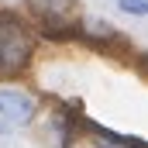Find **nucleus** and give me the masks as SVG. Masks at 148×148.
I'll list each match as a JSON object with an SVG mask.
<instances>
[{
    "mask_svg": "<svg viewBox=\"0 0 148 148\" xmlns=\"http://www.w3.org/2000/svg\"><path fill=\"white\" fill-rule=\"evenodd\" d=\"M31 59V35L24 21L10 10H0V76L21 73Z\"/></svg>",
    "mask_w": 148,
    "mask_h": 148,
    "instance_id": "1",
    "label": "nucleus"
},
{
    "mask_svg": "<svg viewBox=\"0 0 148 148\" xmlns=\"http://www.w3.org/2000/svg\"><path fill=\"white\" fill-rule=\"evenodd\" d=\"M83 127L93 134V141H97L100 148H148L145 138H134V134L110 131V127H103V124H97V121H83Z\"/></svg>",
    "mask_w": 148,
    "mask_h": 148,
    "instance_id": "3",
    "label": "nucleus"
},
{
    "mask_svg": "<svg viewBox=\"0 0 148 148\" xmlns=\"http://www.w3.org/2000/svg\"><path fill=\"white\" fill-rule=\"evenodd\" d=\"M79 110L76 107H59L52 114V127H55V148H73L76 134H79Z\"/></svg>",
    "mask_w": 148,
    "mask_h": 148,
    "instance_id": "4",
    "label": "nucleus"
},
{
    "mask_svg": "<svg viewBox=\"0 0 148 148\" xmlns=\"http://www.w3.org/2000/svg\"><path fill=\"white\" fill-rule=\"evenodd\" d=\"M38 114L35 97H28L24 90H14V86H3L0 90V127L10 124V127H24L31 124Z\"/></svg>",
    "mask_w": 148,
    "mask_h": 148,
    "instance_id": "2",
    "label": "nucleus"
},
{
    "mask_svg": "<svg viewBox=\"0 0 148 148\" xmlns=\"http://www.w3.org/2000/svg\"><path fill=\"white\" fill-rule=\"evenodd\" d=\"M38 31L45 38H55V41H69L79 35V21H73L69 14H38Z\"/></svg>",
    "mask_w": 148,
    "mask_h": 148,
    "instance_id": "5",
    "label": "nucleus"
},
{
    "mask_svg": "<svg viewBox=\"0 0 148 148\" xmlns=\"http://www.w3.org/2000/svg\"><path fill=\"white\" fill-rule=\"evenodd\" d=\"M79 35L86 41H93V45H114V41H121V35L107 21H86V24H79Z\"/></svg>",
    "mask_w": 148,
    "mask_h": 148,
    "instance_id": "6",
    "label": "nucleus"
},
{
    "mask_svg": "<svg viewBox=\"0 0 148 148\" xmlns=\"http://www.w3.org/2000/svg\"><path fill=\"white\" fill-rule=\"evenodd\" d=\"M117 7L131 17H145L148 14V0H117Z\"/></svg>",
    "mask_w": 148,
    "mask_h": 148,
    "instance_id": "7",
    "label": "nucleus"
},
{
    "mask_svg": "<svg viewBox=\"0 0 148 148\" xmlns=\"http://www.w3.org/2000/svg\"><path fill=\"white\" fill-rule=\"evenodd\" d=\"M0 131H3V127H0Z\"/></svg>",
    "mask_w": 148,
    "mask_h": 148,
    "instance_id": "8",
    "label": "nucleus"
}]
</instances>
